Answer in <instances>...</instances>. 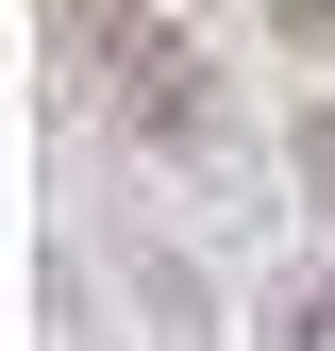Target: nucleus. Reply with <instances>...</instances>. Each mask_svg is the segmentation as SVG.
<instances>
[{
	"instance_id": "nucleus-1",
	"label": "nucleus",
	"mask_w": 335,
	"mask_h": 351,
	"mask_svg": "<svg viewBox=\"0 0 335 351\" xmlns=\"http://www.w3.org/2000/svg\"><path fill=\"white\" fill-rule=\"evenodd\" d=\"M34 34H51V67L117 117V134H151V151L218 134V51H201L168 0H34Z\"/></svg>"
},
{
	"instance_id": "nucleus-2",
	"label": "nucleus",
	"mask_w": 335,
	"mask_h": 351,
	"mask_svg": "<svg viewBox=\"0 0 335 351\" xmlns=\"http://www.w3.org/2000/svg\"><path fill=\"white\" fill-rule=\"evenodd\" d=\"M251 351H335V285H285L268 318H251Z\"/></svg>"
},
{
	"instance_id": "nucleus-3",
	"label": "nucleus",
	"mask_w": 335,
	"mask_h": 351,
	"mask_svg": "<svg viewBox=\"0 0 335 351\" xmlns=\"http://www.w3.org/2000/svg\"><path fill=\"white\" fill-rule=\"evenodd\" d=\"M285 167H302V201L335 217V101H302V117H285Z\"/></svg>"
},
{
	"instance_id": "nucleus-4",
	"label": "nucleus",
	"mask_w": 335,
	"mask_h": 351,
	"mask_svg": "<svg viewBox=\"0 0 335 351\" xmlns=\"http://www.w3.org/2000/svg\"><path fill=\"white\" fill-rule=\"evenodd\" d=\"M268 34H302V51H335V0H268Z\"/></svg>"
}]
</instances>
